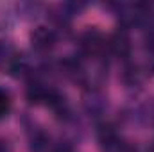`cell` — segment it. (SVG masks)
I'll return each mask as SVG.
<instances>
[{
  "mask_svg": "<svg viewBox=\"0 0 154 152\" xmlns=\"http://www.w3.org/2000/svg\"><path fill=\"white\" fill-rule=\"evenodd\" d=\"M97 138H99V143H100L102 152H136L133 149V145L127 143L118 134V131L113 125H109V123H102L99 127Z\"/></svg>",
  "mask_w": 154,
  "mask_h": 152,
  "instance_id": "cell-1",
  "label": "cell"
},
{
  "mask_svg": "<svg viewBox=\"0 0 154 152\" xmlns=\"http://www.w3.org/2000/svg\"><path fill=\"white\" fill-rule=\"evenodd\" d=\"M0 70L7 74H22L27 70L23 56L9 41H0Z\"/></svg>",
  "mask_w": 154,
  "mask_h": 152,
  "instance_id": "cell-2",
  "label": "cell"
},
{
  "mask_svg": "<svg viewBox=\"0 0 154 152\" xmlns=\"http://www.w3.org/2000/svg\"><path fill=\"white\" fill-rule=\"evenodd\" d=\"M31 45L39 54H48L57 45V32L47 25H38L31 32Z\"/></svg>",
  "mask_w": 154,
  "mask_h": 152,
  "instance_id": "cell-3",
  "label": "cell"
},
{
  "mask_svg": "<svg viewBox=\"0 0 154 152\" xmlns=\"http://www.w3.org/2000/svg\"><path fill=\"white\" fill-rule=\"evenodd\" d=\"M108 50L111 54H115L118 59H124V61H127L131 57V39L127 36L125 29L116 31L115 34L108 39Z\"/></svg>",
  "mask_w": 154,
  "mask_h": 152,
  "instance_id": "cell-4",
  "label": "cell"
},
{
  "mask_svg": "<svg viewBox=\"0 0 154 152\" xmlns=\"http://www.w3.org/2000/svg\"><path fill=\"white\" fill-rule=\"evenodd\" d=\"M11 109H13V97H11L9 90L0 86V122L9 116Z\"/></svg>",
  "mask_w": 154,
  "mask_h": 152,
  "instance_id": "cell-5",
  "label": "cell"
},
{
  "mask_svg": "<svg viewBox=\"0 0 154 152\" xmlns=\"http://www.w3.org/2000/svg\"><path fill=\"white\" fill-rule=\"evenodd\" d=\"M47 152H74V145L68 141H59L56 145H50V149Z\"/></svg>",
  "mask_w": 154,
  "mask_h": 152,
  "instance_id": "cell-6",
  "label": "cell"
},
{
  "mask_svg": "<svg viewBox=\"0 0 154 152\" xmlns=\"http://www.w3.org/2000/svg\"><path fill=\"white\" fill-rule=\"evenodd\" d=\"M0 152H13L11 145H9L5 140H2V138H0Z\"/></svg>",
  "mask_w": 154,
  "mask_h": 152,
  "instance_id": "cell-7",
  "label": "cell"
}]
</instances>
